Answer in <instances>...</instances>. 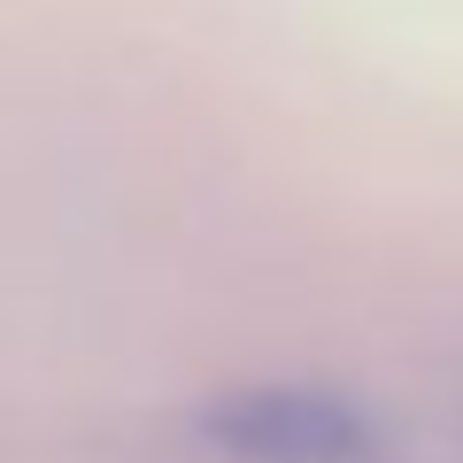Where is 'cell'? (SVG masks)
<instances>
[{"mask_svg": "<svg viewBox=\"0 0 463 463\" xmlns=\"http://www.w3.org/2000/svg\"><path fill=\"white\" fill-rule=\"evenodd\" d=\"M209 448L232 463H371L379 432L332 386H240L201 417Z\"/></svg>", "mask_w": 463, "mask_h": 463, "instance_id": "obj_1", "label": "cell"}]
</instances>
